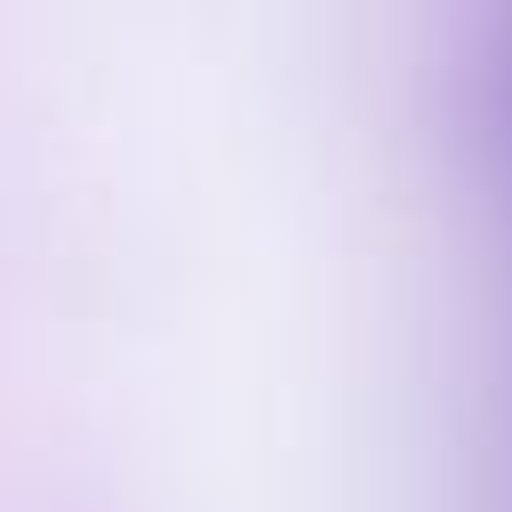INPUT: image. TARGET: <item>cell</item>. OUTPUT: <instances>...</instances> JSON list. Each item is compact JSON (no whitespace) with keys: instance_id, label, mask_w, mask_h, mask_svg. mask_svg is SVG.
<instances>
[{"instance_id":"6da1fadb","label":"cell","mask_w":512,"mask_h":512,"mask_svg":"<svg viewBox=\"0 0 512 512\" xmlns=\"http://www.w3.org/2000/svg\"><path fill=\"white\" fill-rule=\"evenodd\" d=\"M0 512H512L488 208L376 16L0 0Z\"/></svg>"}]
</instances>
